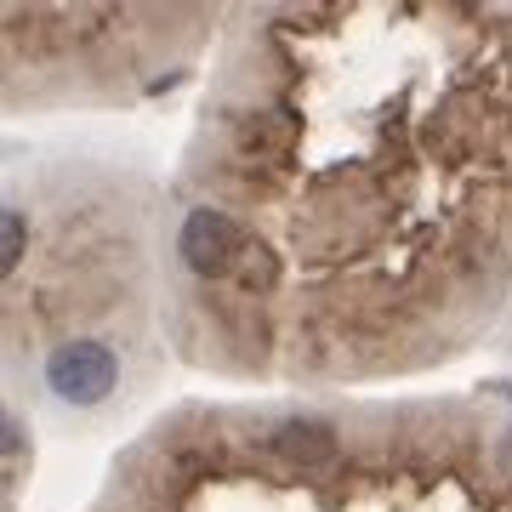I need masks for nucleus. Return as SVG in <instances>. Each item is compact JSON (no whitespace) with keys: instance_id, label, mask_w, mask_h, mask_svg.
Wrapping results in <instances>:
<instances>
[{"instance_id":"f257e3e1","label":"nucleus","mask_w":512,"mask_h":512,"mask_svg":"<svg viewBox=\"0 0 512 512\" xmlns=\"http://www.w3.org/2000/svg\"><path fill=\"white\" fill-rule=\"evenodd\" d=\"M114 382H120V365H114V353L103 342H63L46 359V387L63 404H80V410L97 399H109Z\"/></svg>"},{"instance_id":"20e7f679","label":"nucleus","mask_w":512,"mask_h":512,"mask_svg":"<svg viewBox=\"0 0 512 512\" xmlns=\"http://www.w3.org/2000/svg\"><path fill=\"white\" fill-rule=\"evenodd\" d=\"M23 245H29V222H23V211H6L0 217V274H12L23 262Z\"/></svg>"},{"instance_id":"f03ea898","label":"nucleus","mask_w":512,"mask_h":512,"mask_svg":"<svg viewBox=\"0 0 512 512\" xmlns=\"http://www.w3.org/2000/svg\"><path fill=\"white\" fill-rule=\"evenodd\" d=\"M239 256V228L222 211H211V205H200V211H188L183 222V262L194 268V274H222L228 262Z\"/></svg>"},{"instance_id":"7ed1b4c3","label":"nucleus","mask_w":512,"mask_h":512,"mask_svg":"<svg viewBox=\"0 0 512 512\" xmlns=\"http://www.w3.org/2000/svg\"><path fill=\"white\" fill-rule=\"evenodd\" d=\"M279 450V456L291 461H325L330 456V427L325 421H308V416H291L274 427V439H268Z\"/></svg>"}]
</instances>
